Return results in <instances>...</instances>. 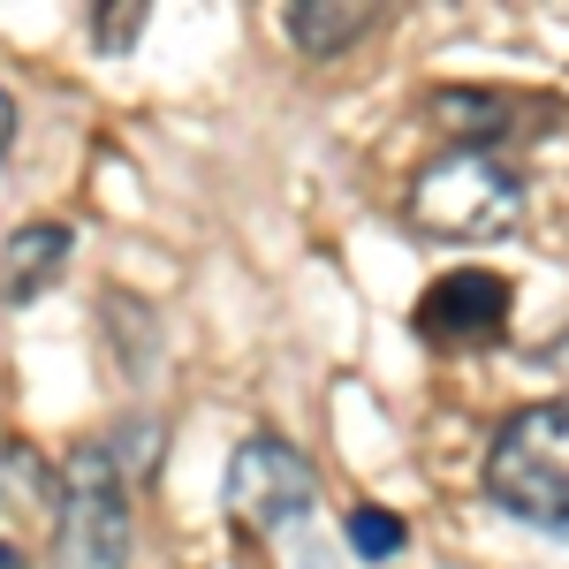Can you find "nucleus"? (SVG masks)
<instances>
[{
  "label": "nucleus",
  "instance_id": "nucleus-10",
  "mask_svg": "<svg viewBox=\"0 0 569 569\" xmlns=\"http://www.w3.org/2000/svg\"><path fill=\"white\" fill-rule=\"evenodd\" d=\"M402 539H410L402 517L372 509V501H357V509H350V547L365 555V562H395V555H402Z\"/></svg>",
  "mask_w": 569,
  "mask_h": 569
},
{
  "label": "nucleus",
  "instance_id": "nucleus-12",
  "mask_svg": "<svg viewBox=\"0 0 569 569\" xmlns=\"http://www.w3.org/2000/svg\"><path fill=\"white\" fill-rule=\"evenodd\" d=\"M8 144H16V99L0 91V152H8Z\"/></svg>",
  "mask_w": 569,
  "mask_h": 569
},
{
  "label": "nucleus",
  "instance_id": "nucleus-7",
  "mask_svg": "<svg viewBox=\"0 0 569 569\" xmlns=\"http://www.w3.org/2000/svg\"><path fill=\"white\" fill-rule=\"evenodd\" d=\"M0 509L16 525H53L61 517V471L46 463L31 440H8L0 448Z\"/></svg>",
  "mask_w": 569,
  "mask_h": 569
},
{
  "label": "nucleus",
  "instance_id": "nucleus-3",
  "mask_svg": "<svg viewBox=\"0 0 569 569\" xmlns=\"http://www.w3.org/2000/svg\"><path fill=\"white\" fill-rule=\"evenodd\" d=\"M53 569H130V486H122V456L107 440L77 448L61 471Z\"/></svg>",
  "mask_w": 569,
  "mask_h": 569
},
{
  "label": "nucleus",
  "instance_id": "nucleus-5",
  "mask_svg": "<svg viewBox=\"0 0 569 569\" xmlns=\"http://www.w3.org/2000/svg\"><path fill=\"white\" fill-rule=\"evenodd\" d=\"M501 311H509V281L486 266H463V273H440L426 289L418 319L433 342H486V335H501Z\"/></svg>",
  "mask_w": 569,
  "mask_h": 569
},
{
  "label": "nucleus",
  "instance_id": "nucleus-13",
  "mask_svg": "<svg viewBox=\"0 0 569 569\" xmlns=\"http://www.w3.org/2000/svg\"><path fill=\"white\" fill-rule=\"evenodd\" d=\"M0 569H31V562H23V555H16V547H8V539H0Z\"/></svg>",
  "mask_w": 569,
  "mask_h": 569
},
{
  "label": "nucleus",
  "instance_id": "nucleus-4",
  "mask_svg": "<svg viewBox=\"0 0 569 569\" xmlns=\"http://www.w3.org/2000/svg\"><path fill=\"white\" fill-rule=\"evenodd\" d=\"M319 501V471L281 433H251L228 456V509L251 531H297Z\"/></svg>",
  "mask_w": 569,
  "mask_h": 569
},
{
  "label": "nucleus",
  "instance_id": "nucleus-1",
  "mask_svg": "<svg viewBox=\"0 0 569 569\" xmlns=\"http://www.w3.org/2000/svg\"><path fill=\"white\" fill-rule=\"evenodd\" d=\"M525 206H531L525 176L501 152H471V144L440 152L433 168H418V182L402 190V220L440 236V243H493V236L525 228Z\"/></svg>",
  "mask_w": 569,
  "mask_h": 569
},
{
  "label": "nucleus",
  "instance_id": "nucleus-2",
  "mask_svg": "<svg viewBox=\"0 0 569 569\" xmlns=\"http://www.w3.org/2000/svg\"><path fill=\"white\" fill-rule=\"evenodd\" d=\"M486 493L517 525L569 539V395L525 402L486 448Z\"/></svg>",
  "mask_w": 569,
  "mask_h": 569
},
{
  "label": "nucleus",
  "instance_id": "nucleus-11",
  "mask_svg": "<svg viewBox=\"0 0 569 569\" xmlns=\"http://www.w3.org/2000/svg\"><path fill=\"white\" fill-rule=\"evenodd\" d=\"M137 31H144V0H114L107 16H91V39L107 46V53H130Z\"/></svg>",
  "mask_w": 569,
  "mask_h": 569
},
{
  "label": "nucleus",
  "instance_id": "nucleus-9",
  "mask_svg": "<svg viewBox=\"0 0 569 569\" xmlns=\"http://www.w3.org/2000/svg\"><path fill=\"white\" fill-rule=\"evenodd\" d=\"M433 114H448L456 137H471V152H486L501 137V122H509V99H493V91H440Z\"/></svg>",
  "mask_w": 569,
  "mask_h": 569
},
{
  "label": "nucleus",
  "instance_id": "nucleus-8",
  "mask_svg": "<svg viewBox=\"0 0 569 569\" xmlns=\"http://www.w3.org/2000/svg\"><path fill=\"white\" fill-rule=\"evenodd\" d=\"M365 23H372V8H350V0H297V8H289V39H297V53H311V61L357 46Z\"/></svg>",
  "mask_w": 569,
  "mask_h": 569
},
{
  "label": "nucleus",
  "instance_id": "nucleus-6",
  "mask_svg": "<svg viewBox=\"0 0 569 569\" xmlns=\"http://www.w3.org/2000/svg\"><path fill=\"white\" fill-rule=\"evenodd\" d=\"M61 266H69V228H61V220L16 228L8 251H0V297H8V305H31L39 289H53Z\"/></svg>",
  "mask_w": 569,
  "mask_h": 569
}]
</instances>
